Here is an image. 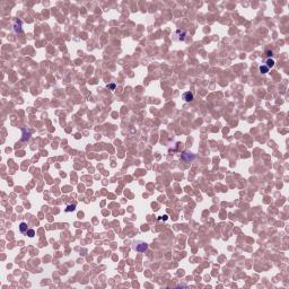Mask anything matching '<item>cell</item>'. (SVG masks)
<instances>
[{"instance_id": "cell-1", "label": "cell", "mask_w": 289, "mask_h": 289, "mask_svg": "<svg viewBox=\"0 0 289 289\" xmlns=\"http://www.w3.org/2000/svg\"><path fill=\"white\" fill-rule=\"evenodd\" d=\"M132 249L136 251V252L139 253H144L147 251L148 249V244L146 242H142V241H136L132 244Z\"/></svg>"}, {"instance_id": "cell-2", "label": "cell", "mask_w": 289, "mask_h": 289, "mask_svg": "<svg viewBox=\"0 0 289 289\" xmlns=\"http://www.w3.org/2000/svg\"><path fill=\"white\" fill-rule=\"evenodd\" d=\"M197 158L195 155H193L192 153H187V151H183L181 154V159L184 161V163H190V161H194Z\"/></svg>"}, {"instance_id": "cell-3", "label": "cell", "mask_w": 289, "mask_h": 289, "mask_svg": "<svg viewBox=\"0 0 289 289\" xmlns=\"http://www.w3.org/2000/svg\"><path fill=\"white\" fill-rule=\"evenodd\" d=\"M173 36H174V37H175V36H177L176 39H174V40H176V41H184V40H185V36H186V31L177 30L174 33V35H173Z\"/></svg>"}, {"instance_id": "cell-4", "label": "cell", "mask_w": 289, "mask_h": 289, "mask_svg": "<svg viewBox=\"0 0 289 289\" xmlns=\"http://www.w3.org/2000/svg\"><path fill=\"white\" fill-rule=\"evenodd\" d=\"M183 99L185 101V102H191V101H193V94L191 92H186L183 94Z\"/></svg>"}, {"instance_id": "cell-5", "label": "cell", "mask_w": 289, "mask_h": 289, "mask_svg": "<svg viewBox=\"0 0 289 289\" xmlns=\"http://www.w3.org/2000/svg\"><path fill=\"white\" fill-rule=\"evenodd\" d=\"M14 31L16 33H22V20H16V24L14 25Z\"/></svg>"}, {"instance_id": "cell-6", "label": "cell", "mask_w": 289, "mask_h": 289, "mask_svg": "<svg viewBox=\"0 0 289 289\" xmlns=\"http://www.w3.org/2000/svg\"><path fill=\"white\" fill-rule=\"evenodd\" d=\"M19 230H20V233H26L27 230H28L27 224L25 223V221H22V223L19 224Z\"/></svg>"}, {"instance_id": "cell-7", "label": "cell", "mask_w": 289, "mask_h": 289, "mask_svg": "<svg viewBox=\"0 0 289 289\" xmlns=\"http://www.w3.org/2000/svg\"><path fill=\"white\" fill-rule=\"evenodd\" d=\"M76 210V203H72V204H68L67 208L64 209L66 212H70V211H75Z\"/></svg>"}, {"instance_id": "cell-8", "label": "cell", "mask_w": 289, "mask_h": 289, "mask_svg": "<svg viewBox=\"0 0 289 289\" xmlns=\"http://www.w3.org/2000/svg\"><path fill=\"white\" fill-rule=\"evenodd\" d=\"M274 63H276V62H274V60H273V59H271V58H269V59L266 60L265 66H266V67H268V68H269V69H270V68H272V67L274 66Z\"/></svg>"}, {"instance_id": "cell-9", "label": "cell", "mask_w": 289, "mask_h": 289, "mask_svg": "<svg viewBox=\"0 0 289 289\" xmlns=\"http://www.w3.org/2000/svg\"><path fill=\"white\" fill-rule=\"evenodd\" d=\"M259 70H260V72H261V73H266V72L269 71V68H268L265 64H263V66H260Z\"/></svg>"}, {"instance_id": "cell-10", "label": "cell", "mask_w": 289, "mask_h": 289, "mask_svg": "<svg viewBox=\"0 0 289 289\" xmlns=\"http://www.w3.org/2000/svg\"><path fill=\"white\" fill-rule=\"evenodd\" d=\"M26 233H27V236L28 237H34V235H35V230L34 229H28Z\"/></svg>"}, {"instance_id": "cell-11", "label": "cell", "mask_w": 289, "mask_h": 289, "mask_svg": "<svg viewBox=\"0 0 289 289\" xmlns=\"http://www.w3.org/2000/svg\"><path fill=\"white\" fill-rule=\"evenodd\" d=\"M115 87H116V86H115V84H110V85L106 86V88H107V89H111V90H114Z\"/></svg>"}, {"instance_id": "cell-12", "label": "cell", "mask_w": 289, "mask_h": 289, "mask_svg": "<svg viewBox=\"0 0 289 289\" xmlns=\"http://www.w3.org/2000/svg\"><path fill=\"white\" fill-rule=\"evenodd\" d=\"M265 54H266V56H269V58H270V56H272L273 53H272V51H270V50H266V51H265Z\"/></svg>"}, {"instance_id": "cell-13", "label": "cell", "mask_w": 289, "mask_h": 289, "mask_svg": "<svg viewBox=\"0 0 289 289\" xmlns=\"http://www.w3.org/2000/svg\"><path fill=\"white\" fill-rule=\"evenodd\" d=\"M161 219L167 220V216H163V217H159V218H158V220H161Z\"/></svg>"}]
</instances>
